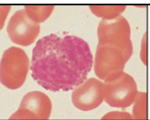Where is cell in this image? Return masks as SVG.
<instances>
[{"label": "cell", "instance_id": "6da1fadb", "mask_svg": "<svg viewBox=\"0 0 150 120\" xmlns=\"http://www.w3.org/2000/svg\"><path fill=\"white\" fill-rule=\"evenodd\" d=\"M93 64L90 47L83 39L51 34L39 39L33 49L31 76L46 90L68 91L87 80Z\"/></svg>", "mask_w": 150, "mask_h": 120}, {"label": "cell", "instance_id": "7a4b0ae2", "mask_svg": "<svg viewBox=\"0 0 150 120\" xmlns=\"http://www.w3.org/2000/svg\"><path fill=\"white\" fill-rule=\"evenodd\" d=\"M97 36L94 69L96 76L104 80L123 71L132 55L129 23L120 15L112 19H102Z\"/></svg>", "mask_w": 150, "mask_h": 120}, {"label": "cell", "instance_id": "3957f363", "mask_svg": "<svg viewBox=\"0 0 150 120\" xmlns=\"http://www.w3.org/2000/svg\"><path fill=\"white\" fill-rule=\"evenodd\" d=\"M30 62L22 49L12 46L6 50L0 61V82L8 89L22 87L29 71Z\"/></svg>", "mask_w": 150, "mask_h": 120}, {"label": "cell", "instance_id": "277c9868", "mask_svg": "<svg viewBox=\"0 0 150 120\" xmlns=\"http://www.w3.org/2000/svg\"><path fill=\"white\" fill-rule=\"evenodd\" d=\"M103 84L104 100L113 107L130 106L138 93L134 79L123 71L104 80Z\"/></svg>", "mask_w": 150, "mask_h": 120}, {"label": "cell", "instance_id": "5b68a950", "mask_svg": "<svg viewBox=\"0 0 150 120\" xmlns=\"http://www.w3.org/2000/svg\"><path fill=\"white\" fill-rule=\"evenodd\" d=\"M7 31L13 42L27 46L36 40L40 33V26L31 20L23 9L16 11L10 18Z\"/></svg>", "mask_w": 150, "mask_h": 120}, {"label": "cell", "instance_id": "8992f818", "mask_svg": "<svg viewBox=\"0 0 150 120\" xmlns=\"http://www.w3.org/2000/svg\"><path fill=\"white\" fill-rule=\"evenodd\" d=\"M52 109L50 99L40 91L27 93L22 99L19 109L11 116V119H48Z\"/></svg>", "mask_w": 150, "mask_h": 120}, {"label": "cell", "instance_id": "52a82bcc", "mask_svg": "<svg viewBox=\"0 0 150 120\" xmlns=\"http://www.w3.org/2000/svg\"><path fill=\"white\" fill-rule=\"evenodd\" d=\"M72 101L83 111L97 108L104 100V84L97 78H91L76 87L72 94Z\"/></svg>", "mask_w": 150, "mask_h": 120}, {"label": "cell", "instance_id": "ba28073f", "mask_svg": "<svg viewBox=\"0 0 150 120\" xmlns=\"http://www.w3.org/2000/svg\"><path fill=\"white\" fill-rule=\"evenodd\" d=\"M25 10L29 18L34 22H44L52 13L54 6H25Z\"/></svg>", "mask_w": 150, "mask_h": 120}, {"label": "cell", "instance_id": "9c48e42d", "mask_svg": "<svg viewBox=\"0 0 150 120\" xmlns=\"http://www.w3.org/2000/svg\"><path fill=\"white\" fill-rule=\"evenodd\" d=\"M125 6H91L90 9L96 16L103 19H112L120 15Z\"/></svg>", "mask_w": 150, "mask_h": 120}, {"label": "cell", "instance_id": "30bf717a", "mask_svg": "<svg viewBox=\"0 0 150 120\" xmlns=\"http://www.w3.org/2000/svg\"><path fill=\"white\" fill-rule=\"evenodd\" d=\"M133 114L134 119H147V94L139 92L134 101Z\"/></svg>", "mask_w": 150, "mask_h": 120}, {"label": "cell", "instance_id": "8fae6325", "mask_svg": "<svg viewBox=\"0 0 150 120\" xmlns=\"http://www.w3.org/2000/svg\"><path fill=\"white\" fill-rule=\"evenodd\" d=\"M11 9V6L9 5H0V31L4 27Z\"/></svg>", "mask_w": 150, "mask_h": 120}]
</instances>
